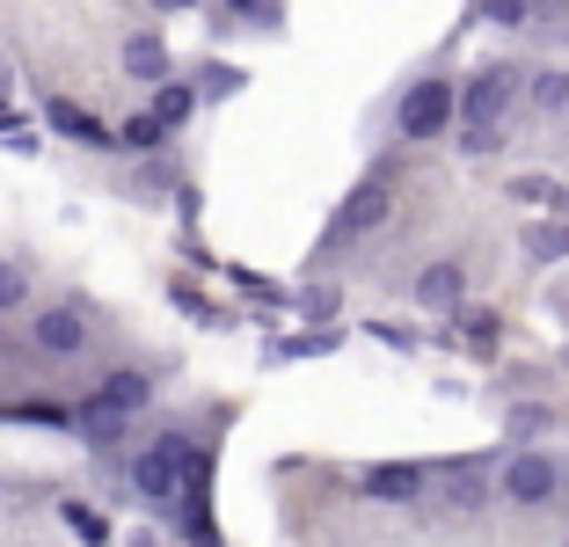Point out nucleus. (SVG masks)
Listing matches in <instances>:
<instances>
[{
  "label": "nucleus",
  "mask_w": 569,
  "mask_h": 547,
  "mask_svg": "<svg viewBox=\"0 0 569 547\" xmlns=\"http://www.w3.org/2000/svg\"><path fill=\"white\" fill-rule=\"evenodd\" d=\"M452 102H460V96H452V81L423 73V81L395 102V132H402V139H438L452 125Z\"/></svg>",
  "instance_id": "obj_3"
},
{
  "label": "nucleus",
  "mask_w": 569,
  "mask_h": 547,
  "mask_svg": "<svg viewBox=\"0 0 569 547\" xmlns=\"http://www.w3.org/2000/svg\"><path fill=\"white\" fill-rule=\"evenodd\" d=\"M132 547H161V540H153V533H132Z\"/></svg>",
  "instance_id": "obj_27"
},
{
  "label": "nucleus",
  "mask_w": 569,
  "mask_h": 547,
  "mask_svg": "<svg viewBox=\"0 0 569 547\" xmlns=\"http://www.w3.org/2000/svg\"><path fill=\"white\" fill-rule=\"evenodd\" d=\"M183 460H190V438L183 431H161L147 452L132 460V489L147 504H176L183 497Z\"/></svg>",
  "instance_id": "obj_2"
},
{
  "label": "nucleus",
  "mask_w": 569,
  "mask_h": 547,
  "mask_svg": "<svg viewBox=\"0 0 569 547\" xmlns=\"http://www.w3.org/2000/svg\"><path fill=\"white\" fill-rule=\"evenodd\" d=\"M161 16H190V8H204V0H153Z\"/></svg>",
  "instance_id": "obj_26"
},
{
  "label": "nucleus",
  "mask_w": 569,
  "mask_h": 547,
  "mask_svg": "<svg viewBox=\"0 0 569 547\" xmlns=\"http://www.w3.org/2000/svg\"><path fill=\"white\" fill-rule=\"evenodd\" d=\"M110 139H118L124 153H161L168 125H161V117H147V110H139V117H124V125H118V132H110Z\"/></svg>",
  "instance_id": "obj_15"
},
{
  "label": "nucleus",
  "mask_w": 569,
  "mask_h": 547,
  "mask_svg": "<svg viewBox=\"0 0 569 547\" xmlns=\"http://www.w3.org/2000/svg\"><path fill=\"white\" fill-rule=\"evenodd\" d=\"M124 73H132V81H168V44L153 30H139V37H124Z\"/></svg>",
  "instance_id": "obj_11"
},
{
  "label": "nucleus",
  "mask_w": 569,
  "mask_h": 547,
  "mask_svg": "<svg viewBox=\"0 0 569 547\" xmlns=\"http://www.w3.org/2000/svg\"><path fill=\"white\" fill-rule=\"evenodd\" d=\"M526 22H569V0H526Z\"/></svg>",
  "instance_id": "obj_21"
},
{
  "label": "nucleus",
  "mask_w": 569,
  "mask_h": 547,
  "mask_svg": "<svg viewBox=\"0 0 569 547\" xmlns=\"http://www.w3.org/2000/svg\"><path fill=\"white\" fill-rule=\"evenodd\" d=\"M489 22H503V30H519V22H526V0H489Z\"/></svg>",
  "instance_id": "obj_23"
},
{
  "label": "nucleus",
  "mask_w": 569,
  "mask_h": 547,
  "mask_svg": "<svg viewBox=\"0 0 569 547\" xmlns=\"http://www.w3.org/2000/svg\"><path fill=\"white\" fill-rule=\"evenodd\" d=\"M511 96H519V67H482V73H475L468 96L452 102V110H460V125H468V132H460V147H468V153H489V147H497Z\"/></svg>",
  "instance_id": "obj_1"
},
{
  "label": "nucleus",
  "mask_w": 569,
  "mask_h": 547,
  "mask_svg": "<svg viewBox=\"0 0 569 547\" xmlns=\"http://www.w3.org/2000/svg\"><path fill=\"white\" fill-rule=\"evenodd\" d=\"M234 88H241L234 67H204V96H234Z\"/></svg>",
  "instance_id": "obj_20"
},
{
  "label": "nucleus",
  "mask_w": 569,
  "mask_h": 547,
  "mask_svg": "<svg viewBox=\"0 0 569 547\" xmlns=\"http://www.w3.org/2000/svg\"><path fill=\"white\" fill-rule=\"evenodd\" d=\"M300 315H315V321L336 315V292H329V285H321V292H307V299H300Z\"/></svg>",
  "instance_id": "obj_24"
},
{
  "label": "nucleus",
  "mask_w": 569,
  "mask_h": 547,
  "mask_svg": "<svg viewBox=\"0 0 569 547\" xmlns=\"http://www.w3.org/2000/svg\"><path fill=\"white\" fill-rule=\"evenodd\" d=\"M16 307H30V270L0 263V315H16Z\"/></svg>",
  "instance_id": "obj_17"
},
{
  "label": "nucleus",
  "mask_w": 569,
  "mask_h": 547,
  "mask_svg": "<svg viewBox=\"0 0 569 547\" xmlns=\"http://www.w3.org/2000/svg\"><path fill=\"white\" fill-rule=\"evenodd\" d=\"M227 8H234V16H256V22L278 16V0H227Z\"/></svg>",
  "instance_id": "obj_25"
},
{
  "label": "nucleus",
  "mask_w": 569,
  "mask_h": 547,
  "mask_svg": "<svg viewBox=\"0 0 569 547\" xmlns=\"http://www.w3.org/2000/svg\"><path fill=\"white\" fill-rule=\"evenodd\" d=\"M555 424V409H540V401H519L511 409V438H533V431H548Z\"/></svg>",
  "instance_id": "obj_19"
},
{
  "label": "nucleus",
  "mask_w": 569,
  "mask_h": 547,
  "mask_svg": "<svg viewBox=\"0 0 569 547\" xmlns=\"http://www.w3.org/2000/svg\"><path fill=\"white\" fill-rule=\"evenodd\" d=\"M59 511H67V526L81 533V547H110V518L102 511H88V504H59Z\"/></svg>",
  "instance_id": "obj_16"
},
{
  "label": "nucleus",
  "mask_w": 569,
  "mask_h": 547,
  "mask_svg": "<svg viewBox=\"0 0 569 547\" xmlns=\"http://www.w3.org/2000/svg\"><path fill=\"white\" fill-rule=\"evenodd\" d=\"M44 125H51L59 139H73V147H118V139H110V125H102L96 110H81V102H67V96L44 102Z\"/></svg>",
  "instance_id": "obj_7"
},
{
  "label": "nucleus",
  "mask_w": 569,
  "mask_h": 547,
  "mask_svg": "<svg viewBox=\"0 0 569 547\" xmlns=\"http://www.w3.org/2000/svg\"><path fill=\"white\" fill-rule=\"evenodd\" d=\"M30 344L44 350V358H81V350H88V315H81V307H37Z\"/></svg>",
  "instance_id": "obj_4"
},
{
  "label": "nucleus",
  "mask_w": 569,
  "mask_h": 547,
  "mask_svg": "<svg viewBox=\"0 0 569 547\" xmlns=\"http://www.w3.org/2000/svg\"><path fill=\"white\" fill-rule=\"evenodd\" d=\"M497 489H503L511 504H548L555 489H562V467H555L548 452H519V460L497 475Z\"/></svg>",
  "instance_id": "obj_6"
},
{
  "label": "nucleus",
  "mask_w": 569,
  "mask_h": 547,
  "mask_svg": "<svg viewBox=\"0 0 569 547\" xmlns=\"http://www.w3.org/2000/svg\"><path fill=\"white\" fill-rule=\"evenodd\" d=\"M489 497H497V481H489L482 467H452V475H438V504H446V511H460V518H475Z\"/></svg>",
  "instance_id": "obj_9"
},
{
  "label": "nucleus",
  "mask_w": 569,
  "mask_h": 547,
  "mask_svg": "<svg viewBox=\"0 0 569 547\" xmlns=\"http://www.w3.org/2000/svg\"><path fill=\"white\" fill-rule=\"evenodd\" d=\"M190 110H198V88H190V81H176V73L153 81V110L147 117H161L168 132H176V125H190Z\"/></svg>",
  "instance_id": "obj_12"
},
{
  "label": "nucleus",
  "mask_w": 569,
  "mask_h": 547,
  "mask_svg": "<svg viewBox=\"0 0 569 547\" xmlns=\"http://www.w3.org/2000/svg\"><path fill=\"white\" fill-rule=\"evenodd\" d=\"M526 249H533V263H562V256H569V219H562V227H533Z\"/></svg>",
  "instance_id": "obj_18"
},
{
  "label": "nucleus",
  "mask_w": 569,
  "mask_h": 547,
  "mask_svg": "<svg viewBox=\"0 0 569 547\" xmlns=\"http://www.w3.org/2000/svg\"><path fill=\"white\" fill-rule=\"evenodd\" d=\"M511 198H519V205H548V198H555V182H548V176H526Z\"/></svg>",
  "instance_id": "obj_22"
},
{
  "label": "nucleus",
  "mask_w": 569,
  "mask_h": 547,
  "mask_svg": "<svg viewBox=\"0 0 569 547\" xmlns=\"http://www.w3.org/2000/svg\"><path fill=\"white\" fill-rule=\"evenodd\" d=\"M387 205H395V198H387V182H380V176H372V182H358L351 198H343V212L329 219V249H343V241H358V233H372V227L387 219Z\"/></svg>",
  "instance_id": "obj_5"
},
{
  "label": "nucleus",
  "mask_w": 569,
  "mask_h": 547,
  "mask_svg": "<svg viewBox=\"0 0 569 547\" xmlns=\"http://www.w3.org/2000/svg\"><path fill=\"white\" fill-rule=\"evenodd\" d=\"M423 467H409V460H387V467H366L358 475V489H366L372 504H409V497H423Z\"/></svg>",
  "instance_id": "obj_8"
},
{
  "label": "nucleus",
  "mask_w": 569,
  "mask_h": 547,
  "mask_svg": "<svg viewBox=\"0 0 569 547\" xmlns=\"http://www.w3.org/2000/svg\"><path fill=\"white\" fill-rule=\"evenodd\" d=\"M526 96H533V110H540V117H562V110H569V67L533 73V81H526Z\"/></svg>",
  "instance_id": "obj_14"
},
{
  "label": "nucleus",
  "mask_w": 569,
  "mask_h": 547,
  "mask_svg": "<svg viewBox=\"0 0 569 547\" xmlns=\"http://www.w3.org/2000/svg\"><path fill=\"white\" fill-rule=\"evenodd\" d=\"M460 292H468L460 263H423L417 270V307H431V315H452V307H460Z\"/></svg>",
  "instance_id": "obj_10"
},
{
  "label": "nucleus",
  "mask_w": 569,
  "mask_h": 547,
  "mask_svg": "<svg viewBox=\"0 0 569 547\" xmlns=\"http://www.w3.org/2000/svg\"><path fill=\"white\" fill-rule=\"evenodd\" d=\"M147 395H153V380H147V372H110V380L96 387V401H110V409H124V416H132V409H147Z\"/></svg>",
  "instance_id": "obj_13"
}]
</instances>
